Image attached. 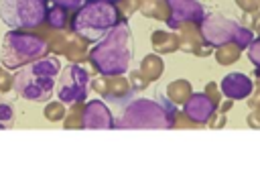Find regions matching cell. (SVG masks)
Returning <instances> with one entry per match:
<instances>
[{
	"instance_id": "obj_27",
	"label": "cell",
	"mask_w": 260,
	"mask_h": 173,
	"mask_svg": "<svg viewBox=\"0 0 260 173\" xmlns=\"http://www.w3.org/2000/svg\"><path fill=\"white\" fill-rule=\"evenodd\" d=\"M248 124H250V126H260V118H258V114H250V116H248Z\"/></svg>"
},
{
	"instance_id": "obj_10",
	"label": "cell",
	"mask_w": 260,
	"mask_h": 173,
	"mask_svg": "<svg viewBox=\"0 0 260 173\" xmlns=\"http://www.w3.org/2000/svg\"><path fill=\"white\" fill-rule=\"evenodd\" d=\"M215 108H217V102L203 92V94H191V98L185 102L183 112L189 120L197 124H207L211 116H215Z\"/></svg>"
},
{
	"instance_id": "obj_28",
	"label": "cell",
	"mask_w": 260,
	"mask_h": 173,
	"mask_svg": "<svg viewBox=\"0 0 260 173\" xmlns=\"http://www.w3.org/2000/svg\"><path fill=\"white\" fill-rule=\"evenodd\" d=\"M232 104H234V100H230V98H228V102H225V104H223V106L219 108V112H225V110H228V108H230Z\"/></svg>"
},
{
	"instance_id": "obj_5",
	"label": "cell",
	"mask_w": 260,
	"mask_h": 173,
	"mask_svg": "<svg viewBox=\"0 0 260 173\" xmlns=\"http://www.w3.org/2000/svg\"><path fill=\"white\" fill-rule=\"evenodd\" d=\"M47 51H49V47L41 37L14 28V31L6 33L4 41H2L0 57H2V65L6 69H16V67H22V65H28V63L41 59Z\"/></svg>"
},
{
	"instance_id": "obj_26",
	"label": "cell",
	"mask_w": 260,
	"mask_h": 173,
	"mask_svg": "<svg viewBox=\"0 0 260 173\" xmlns=\"http://www.w3.org/2000/svg\"><path fill=\"white\" fill-rule=\"evenodd\" d=\"M209 124L215 126V128H217V126H223V124H225V116H223V112H219V118H217V120H213V122L209 120Z\"/></svg>"
},
{
	"instance_id": "obj_32",
	"label": "cell",
	"mask_w": 260,
	"mask_h": 173,
	"mask_svg": "<svg viewBox=\"0 0 260 173\" xmlns=\"http://www.w3.org/2000/svg\"><path fill=\"white\" fill-rule=\"evenodd\" d=\"M258 4H260V0H258Z\"/></svg>"
},
{
	"instance_id": "obj_25",
	"label": "cell",
	"mask_w": 260,
	"mask_h": 173,
	"mask_svg": "<svg viewBox=\"0 0 260 173\" xmlns=\"http://www.w3.org/2000/svg\"><path fill=\"white\" fill-rule=\"evenodd\" d=\"M236 4H238L244 12H256V8L260 6L258 0H236Z\"/></svg>"
},
{
	"instance_id": "obj_14",
	"label": "cell",
	"mask_w": 260,
	"mask_h": 173,
	"mask_svg": "<svg viewBox=\"0 0 260 173\" xmlns=\"http://www.w3.org/2000/svg\"><path fill=\"white\" fill-rule=\"evenodd\" d=\"M140 71H142V75L148 79V81H154V79H158L160 77V73H162V61H160V57L158 55H146L144 59H142V63H140Z\"/></svg>"
},
{
	"instance_id": "obj_9",
	"label": "cell",
	"mask_w": 260,
	"mask_h": 173,
	"mask_svg": "<svg viewBox=\"0 0 260 173\" xmlns=\"http://www.w3.org/2000/svg\"><path fill=\"white\" fill-rule=\"evenodd\" d=\"M167 8H169V18L167 24L177 31L181 24H201L205 14L203 4H199L197 0H165Z\"/></svg>"
},
{
	"instance_id": "obj_3",
	"label": "cell",
	"mask_w": 260,
	"mask_h": 173,
	"mask_svg": "<svg viewBox=\"0 0 260 173\" xmlns=\"http://www.w3.org/2000/svg\"><path fill=\"white\" fill-rule=\"evenodd\" d=\"M120 22V10L114 2L85 0L71 18V28L85 41L104 39Z\"/></svg>"
},
{
	"instance_id": "obj_7",
	"label": "cell",
	"mask_w": 260,
	"mask_h": 173,
	"mask_svg": "<svg viewBox=\"0 0 260 173\" xmlns=\"http://www.w3.org/2000/svg\"><path fill=\"white\" fill-rule=\"evenodd\" d=\"M47 12V0H0V18L10 28H37Z\"/></svg>"
},
{
	"instance_id": "obj_29",
	"label": "cell",
	"mask_w": 260,
	"mask_h": 173,
	"mask_svg": "<svg viewBox=\"0 0 260 173\" xmlns=\"http://www.w3.org/2000/svg\"><path fill=\"white\" fill-rule=\"evenodd\" d=\"M250 106H254V108H260V100H254V102H250Z\"/></svg>"
},
{
	"instance_id": "obj_20",
	"label": "cell",
	"mask_w": 260,
	"mask_h": 173,
	"mask_svg": "<svg viewBox=\"0 0 260 173\" xmlns=\"http://www.w3.org/2000/svg\"><path fill=\"white\" fill-rule=\"evenodd\" d=\"M14 122V114H12V106L0 102V128H8Z\"/></svg>"
},
{
	"instance_id": "obj_2",
	"label": "cell",
	"mask_w": 260,
	"mask_h": 173,
	"mask_svg": "<svg viewBox=\"0 0 260 173\" xmlns=\"http://www.w3.org/2000/svg\"><path fill=\"white\" fill-rule=\"evenodd\" d=\"M61 71V61L57 57H41L24 65L14 75V90L20 98L30 102H47L53 98L55 81Z\"/></svg>"
},
{
	"instance_id": "obj_19",
	"label": "cell",
	"mask_w": 260,
	"mask_h": 173,
	"mask_svg": "<svg viewBox=\"0 0 260 173\" xmlns=\"http://www.w3.org/2000/svg\"><path fill=\"white\" fill-rule=\"evenodd\" d=\"M65 108H63V102H49L45 106V118L51 120V122H57V120H63L65 118Z\"/></svg>"
},
{
	"instance_id": "obj_6",
	"label": "cell",
	"mask_w": 260,
	"mask_h": 173,
	"mask_svg": "<svg viewBox=\"0 0 260 173\" xmlns=\"http://www.w3.org/2000/svg\"><path fill=\"white\" fill-rule=\"evenodd\" d=\"M199 31H201L203 41L209 43L211 47H221V45L234 43L240 49H248L250 43L254 41L252 39L254 33L250 28H246L240 22L230 20L221 14H207L203 18V22L199 24Z\"/></svg>"
},
{
	"instance_id": "obj_13",
	"label": "cell",
	"mask_w": 260,
	"mask_h": 173,
	"mask_svg": "<svg viewBox=\"0 0 260 173\" xmlns=\"http://www.w3.org/2000/svg\"><path fill=\"white\" fill-rule=\"evenodd\" d=\"M152 47L158 53H173L179 49V37H175L173 33L154 31L152 33Z\"/></svg>"
},
{
	"instance_id": "obj_22",
	"label": "cell",
	"mask_w": 260,
	"mask_h": 173,
	"mask_svg": "<svg viewBox=\"0 0 260 173\" xmlns=\"http://www.w3.org/2000/svg\"><path fill=\"white\" fill-rule=\"evenodd\" d=\"M130 81H132V88H136V90H144V88L148 85V79L142 75V71H140V69L130 73Z\"/></svg>"
},
{
	"instance_id": "obj_11",
	"label": "cell",
	"mask_w": 260,
	"mask_h": 173,
	"mask_svg": "<svg viewBox=\"0 0 260 173\" xmlns=\"http://www.w3.org/2000/svg\"><path fill=\"white\" fill-rule=\"evenodd\" d=\"M112 126H114L112 112L102 100H91L83 106L81 128H112Z\"/></svg>"
},
{
	"instance_id": "obj_18",
	"label": "cell",
	"mask_w": 260,
	"mask_h": 173,
	"mask_svg": "<svg viewBox=\"0 0 260 173\" xmlns=\"http://www.w3.org/2000/svg\"><path fill=\"white\" fill-rule=\"evenodd\" d=\"M67 8H61V6H55L53 4V8L47 12V22L53 26V28H63L65 26V22H67V12H65Z\"/></svg>"
},
{
	"instance_id": "obj_8",
	"label": "cell",
	"mask_w": 260,
	"mask_h": 173,
	"mask_svg": "<svg viewBox=\"0 0 260 173\" xmlns=\"http://www.w3.org/2000/svg\"><path fill=\"white\" fill-rule=\"evenodd\" d=\"M87 81H89V75L81 65L77 63L65 65L57 81V98L63 104L83 102V98L87 96Z\"/></svg>"
},
{
	"instance_id": "obj_12",
	"label": "cell",
	"mask_w": 260,
	"mask_h": 173,
	"mask_svg": "<svg viewBox=\"0 0 260 173\" xmlns=\"http://www.w3.org/2000/svg\"><path fill=\"white\" fill-rule=\"evenodd\" d=\"M219 90L223 92L225 98H230V100L236 102V100H244V98H248V96L252 94L254 81H252L246 73H228V75L221 79Z\"/></svg>"
},
{
	"instance_id": "obj_15",
	"label": "cell",
	"mask_w": 260,
	"mask_h": 173,
	"mask_svg": "<svg viewBox=\"0 0 260 173\" xmlns=\"http://www.w3.org/2000/svg\"><path fill=\"white\" fill-rule=\"evenodd\" d=\"M167 94H169V100L175 102V104H185L189 98H191V83L187 79H177L173 81L169 88H167Z\"/></svg>"
},
{
	"instance_id": "obj_31",
	"label": "cell",
	"mask_w": 260,
	"mask_h": 173,
	"mask_svg": "<svg viewBox=\"0 0 260 173\" xmlns=\"http://www.w3.org/2000/svg\"><path fill=\"white\" fill-rule=\"evenodd\" d=\"M106 2H122V0H106Z\"/></svg>"
},
{
	"instance_id": "obj_1",
	"label": "cell",
	"mask_w": 260,
	"mask_h": 173,
	"mask_svg": "<svg viewBox=\"0 0 260 173\" xmlns=\"http://www.w3.org/2000/svg\"><path fill=\"white\" fill-rule=\"evenodd\" d=\"M87 59L106 77H116L128 71L132 59V33L126 20H120L89 53Z\"/></svg>"
},
{
	"instance_id": "obj_24",
	"label": "cell",
	"mask_w": 260,
	"mask_h": 173,
	"mask_svg": "<svg viewBox=\"0 0 260 173\" xmlns=\"http://www.w3.org/2000/svg\"><path fill=\"white\" fill-rule=\"evenodd\" d=\"M55 6H61V8H67V10H73V8H79L85 0H51Z\"/></svg>"
},
{
	"instance_id": "obj_16",
	"label": "cell",
	"mask_w": 260,
	"mask_h": 173,
	"mask_svg": "<svg viewBox=\"0 0 260 173\" xmlns=\"http://www.w3.org/2000/svg\"><path fill=\"white\" fill-rule=\"evenodd\" d=\"M128 94H130V88H128L126 79H120V75H116V79H108L106 81V92H104L106 98L118 100V98L128 96Z\"/></svg>"
},
{
	"instance_id": "obj_23",
	"label": "cell",
	"mask_w": 260,
	"mask_h": 173,
	"mask_svg": "<svg viewBox=\"0 0 260 173\" xmlns=\"http://www.w3.org/2000/svg\"><path fill=\"white\" fill-rule=\"evenodd\" d=\"M10 88H14V77H10L6 73V67L0 65V92H6Z\"/></svg>"
},
{
	"instance_id": "obj_17",
	"label": "cell",
	"mask_w": 260,
	"mask_h": 173,
	"mask_svg": "<svg viewBox=\"0 0 260 173\" xmlns=\"http://www.w3.org/2000/svg\"><path fill=\"white\" fill-rule=\"evenodd\" d=\"M240 47L238 45H234V43H228V45H221V47H217L215 49V59H217V63H221V65H230V63H234L238 57H240Z\"/></svg>"
},
{
	"instance_id": "obj_30",
	"label": "cell",
	"mask_w": 260,
	"mask_h": 173,
	"mask_svg": "<svg viewBox=\"0 0 260 173\" xmlns=\"http://www.w3.org/2000/svg\"><path fill=\"white\" fill-rule=\"evenodd\" d=\"M256 33L260 35V20H258V24H256Z\"/></svg>"
},
{
	"instance_id": "obj_4",
	"label": "cell",
	"mask_w": 260,
	"mask_h": 173,
	"mask_svg": "<svg viewBox=\"0 0 260 173\" xmlns=\"http://www.w3.org/2000/svg\"><path fill=\"white\" fill-rule=\"evenodd\" d=\"M175 114H177L175 106L171 104L169 98H162L160 102L138 98V100H132L124 108L122 118L118 122H114V126H120V128H173Z\"/></svg>"
},
{
	"instance_id": "obj_21",
	"label": "cell",
	"mask_w": 260,
	"mask_h": 173,
	"mask_svg": "<svg viewBox=\"0 0 260 173\" xmlns=\"http://www.w3.org/2000/svg\"><path fill=\"white\" fill-rule=\"evenodd\" d=\"M248 57H250V61L260 69V39H254V41L250 43V47H248Z\"/></svg>"
}]
</instances>
